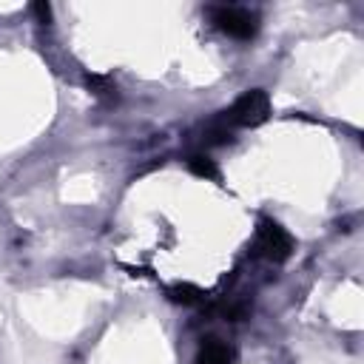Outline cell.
Listing matches in <instances>:
<instances>
[{
	"instance_id": "8",
	"label": "cell",
	"mask_w": 364,
	"mask_h": 364,
	"mask_svg": "<svg viewBox=\"0 0 364 364\" xmlns=\"http://www.w3.org/2000/svg\"><path fill=\"white\" fill-rule=\"evenodd\" d=\"M34 14H37L43 23H48V17H51V9H48L46 3H37V6H34Z\"/></svg>"
},
{
	"instance_id": "7",
	"label": "cell",
	"mask_w": 364,
	"mask_h": 364,
	"mask_svg": "<svg viewBox=\"0 0 364 364\" xmlns=\"http://www.w3.org/2000/svg\"><path fill=\"white\" fill-rule=\"evenodd\" d=\"M88 85H91L94 94H100V97H111V94H114V85H111L105 77H88Z\"/></svg>"
},
{
	"instance_id": "3",
	"label": "cell",
	"mask_w": 364,
	"mask_h": 364,
	"mask_svg": "<svg viewBox=\"0 0 364 364\" xmlns=\"http://www.w3.org/2000/svg\"><path fill=\"white\" fill-rule=\"evenodd\" d=\"M210 17H213V26L219 31H225L228 37H233V40H250L259 28L256 11H247V9H239V6L210 9Z\"/></svg>"
},
{
	"instance_id": "2",
	"label": "cell",
	"mask_w": 364,
	"mask_h": 364,
	"mask_svg": "<svg viewBox=\"0 0 364 364\" xmlns=\"http://www.w3.org/2000/svg\"><path fill=\"white\" fill-rule=\"evenodd\" d=\"M267 114H270V100H267V94H264L262 88H253V91L242 94V97L225 111V119H228L233 128H236V125L253 128V125H262V122L267 119Z\"/></svg>"
},
{
	"instance_id": "5",
	"label": "cell",
	"mask_w": 364,
	"mask_h": 364,
	"mask_svg": "<svg viewBox=\"0 0 364 364\" xmlns=\"http://www.w3.org/2000/svg\"><path fill=\"white\" fill-rule=\"evenodd\" d=\"M168 296L176 304H202L205 301V293L199 287H193V284H176V287L168 290Z\"/></svg>"
},
{
	"instance_id": "4",
	"label": "cell",
	"mask_w": 364,
	"mask_h": 364,
	"mask_svg": "<svg viewBox=\"0 0 364 364\" xmlns=\"http://www.w3.org/2000/svg\"><path fill=\"white\" fill-rule=\"evenodd\" d=\"M193 364H236V353L230 344H225L222 338H202L196 361Z\"/></svg>"
},
{
	"instance_id": "1",
	"label": "cell",
	"mask_w": 364,
	"mask_h": 364,
	"mask_svg": "<svg viewBox=\"0 0 364 364\" xmlns=\"http://www.w3.org/2000/svg\"><path fill=\"white\" fill-rule=\"evenodd\" d=\"M253 250H256V256H262L267 262H284L293 253V239H290V233L279 222L262 219L259 228H256Z\"/></svg>"
},
{
	"instance_id": "6",
	"label": "cell",
	"mask_w": 364,
	"mask_h": 364,
	"mask_svg": "<svg viewBox=\"0 0 364 364\" xmlns=\"http://www.w3.org/2000/svg\"><path fill=\"white\" fill-rule=\"evenodd\" d=\"M188 168H191L196 176H205V179H219V168H216V162H213L210 156H205V154L191 156V159H188Z\"/></svg>"
}]
</instances>
